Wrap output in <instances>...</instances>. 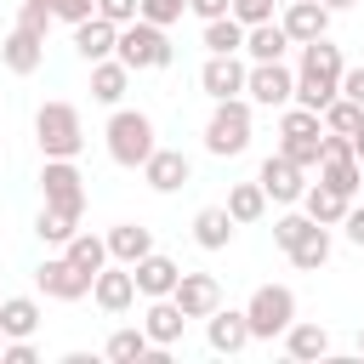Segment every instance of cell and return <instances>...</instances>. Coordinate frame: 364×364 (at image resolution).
I'll list each match as a JSON object with an SVG mask.
<instances>
[{"label": "cell", "instance_id": "47", "mask_svg": "<svg viewBox=\"0 0 364 364\" xmlns=\"http://www.w3.org/2000/svg\"><path fill=\"white\" fill-rule=\"evenodd\" d=\"M0 353H6V330H0Z\"/></svg>", "mask_w": 364, "mask_h": 364}, {"label": "cell", "instance_id": "37", "mask_svg": "<svg viewBox=\"0 0 364 364\" xmlns=\"http://www.w3.org/2000/svg\"><path fill=\"white\" fill-rule=\"evenodd\" d=\"M182 11H188V0H142V17H148V23H159V28L182 23Z\"/></svg>", "mask_w": 364, "mask_h": 364}, {"label": "cell", "instance_id": "18", "mask_svg": "<svg viewBox=\"0 0 364 364\" xmlns=\"http://www.w3.org/2000/svg\"><path fill=\"white\" fill-rule=\"evenodd\" d=\"M142 330L154 336V347H176L182 330H188V313L176 307V296H154L148 313H142Z\"/></svg>", "mask_w": 364, "mask_h": 364}, {"label": "cell", "instance_id": "25", "mask_svg": "<svg viewBox=\"0 0 364 364\" xmlns=\"http://www.w3.org/2000/svg\"><path fill=\"white\" fill-rule=\"evenodd\" d=\"M63 256H68L80 273H91V279H97V273L114 262V256H108V233H85V228H80V233L63 245Z\"/></svg>", "mask_w": 364, "mask_h": 364}, {"label": "cell", "instance_id": "33", "mask_svg": "<svg viewBox=\"0 0 364 364\" xmlns=\"http://www.w3.org/2000/svg\"><path fill=\"white\" fill-rule=\"evenodd\" d=\"M34 233H40V245H68V239L80 233V216H74V210H57V205H40Z\"/></svg>", "mask_w": 364, "mask_h": 364}, {"label": "cell", "instance_id": "31", "mask_svg": "<svg viewBox=\"0 0 364 364\" xmlns=\"http://www.w3.org/2000/svg\"><path fill=\"white\" fill-rule=\"evenodd\" d=\"M114 364H136V358H148L154 353V336L142 330V324H125V330H114L108 336V347H102Z\"/></svg>", "mask_w": 364, "mask_h": 364}, {"label": "cell", "instance_id": "3", "mask_svg": "<svg viewBox=\"0 0 364 364\" xmlns=\"http://www.w3.org/2000/svg\"><path fill=\"white\" fill-rule=\"evenodd\" d=\"M102 136H108V159H114V165H125V171H142V165H148V154L159 148V142H154V119H148L142 108H119V114L108 119V131H102Z\"/></svg>", "mask_w": 364, "mask_h": 364}, {"label": "cell", "instance_id": "16", "mask_svg": "<svg viewBox=\"0 0 364 364\" xmlns=\"http://www.w3.org/2000/svg\"><path fill=\"white\" fill-rule=\"evenodd\" d=\"M171 296H176V307H182L188 318H210V313L222 307V284H216L210 273H182Z\"/></svg>", "mask_w": 364, "mask_h": 364}, {"label": "cell", "instance_id": "45", "mask_svg": "<svg viewBox=\"0 0 364 364\" xmlns=\"http://www.w3.org/2000/svg\"><path fill=\"white\" fill-rule=\"evenodd\" d=\"M353 154H358V165H364V125L353 131Z\"/></svg>", "mask_w": 364, "mask_h": 364}, {"label": "cell", "instance_id": "21", "mask_svg": "<svg viewBox=\"0 0 364 364\" xmlns=\"http://www.w3.org/2000/svg\"><path fill=\"white\" fill-rule=\"evenodd\" d=\"M131 273H136V296H148V301H154V296H171L176 279H182V267H176L171 256H159V250H148Z\"/></svg>", "mask_w": 364, "mask_h": 364}, {"label": "cell", "instance_id": "38", "mask_svg": "<svg viewBox=\"0 0 364 364\" xmlns=\"http://www.w3.org/2000/svg\"><path fill=\"white\" fill-rule=\"evenodd\" d=\"M97 17H108V23H136L142 17V0H97Z\"/></svg>", "mask_w": 364, "mask_h": 364}, {"label": "cell", "instance_id": "32", "mask_svg": "<svg viewBox=\"0 0 364 364\" xmlns=\"http://www.w3.org/2000/svg\"><path fill=\"white\" fill-rule=\"evenodd\" d=\"M205 51L210 57H228V51H245V23L228 11V17H210L205 23Z\"/></svg>", "mask_w": 364, "mask_h": 364}, {"label": "cell", "instance_id": "8", "mask_svg": "<svg viewBox=\"0 0 364 364\" xmlns=\"http://www.w3.org/2000/svg\"><path fill=\"white\" fill-rule=\"evenodd\" d=\"M245 97H250L256 108H290V102H296V74H290L284 63H250Z\"/></svg>", "mask_w": 364, "mask_h": 364}, {"label": "cell", "instance_id": "28", "mask_svg": "<svg viewBox=\"0 0 364 364\" xmlns=\"http://www.w3.org/2000/svg\"><path fill=\"white\" fill-rule=\"evenodd\" d=\"M228 216L245 228V222H262L267 216V188L262 182H233L228 188Z\"/></svg>", "mask_w": 364, "mask_h": 364}, {"label": "cell", "instance_id": "39", "mask_svg": "<svg viewBox=\"0 0 364 364\" xmlns=\"http://www.w3.org/2000/svg\"><path fill=\"white\" fill-rule=\"evenodd\" d=\"M0 364H40V353H34V341H28V336H11V341H6V353H0Z\"/></svg>", "mask_w": 364, "mask_h": 364}, {"label": "cell", "instance_id": "15", "mask_svg": "<svg viewBox=\"0 0 364 364\" xmlns=\"http://www.w3.org/2000/svg\"><path fill=\"white\" fill-rule=\"evenodd\" d=\"M330 17H336V11H330L324 0H284V17H279V23H284V34H290L296 46H307V40L330 34Z\"/></svg>", "mask_w": 364, "mask_h": 364}, {"label": "cell", "instance_id": "29", "mask_svg": "<svg viewBox=\"0 0 364 364\" xmlns=\"http://www.w3.org/2000/svg\"><path fill=\"white\" fill-rule=\"evenodd\" d=\"M284 256H290V262H296L301 273L324 267V262H330V228H324V222H313V228H307V233H301V239H296V245H290Z\"/></svg>", "mask_w": 364, "mask_h": 364}, {"label": "cell", "instance_id": "11", "mask_svg": "<svg viewBox=\"0 0 364 364\" xmlns=\"http://www.w3.org/2000/svg\"><path fill=\"white\" fill-rule=\"evenodd\" d=\"M34 279H40V290H46L51 301H80V296H91V284H97V279H91V273H80L68 256H46Z\"/></svg>", "mask_w": 364, "mask_h": 364}, {"label": "cell", "instance_id": "2", "mask_svg": "<svg viewBox=\"0 0 364 364\" xmlns=\"http://www.w3.org/2000/svg\"><path fill=\"white\" fill-rule=\"evenodd\" d=\"M34 142L46 159H74L85 148V125H80V108L74 102H40L34 114Z\"/></svg>", "mask_w": 364, "mask_h": 364}, {"label": "cell", "instance_id": "24", "mask_svg": "<svg viewBox=\"0 0 364 364\" xmlns=\"http://www.w3.org/2000/svg\"><path fill=\"white\" fill-rule=\"evenodd\" d=\"M148 250H154V233H148L142 222H119V228H108V256H114V262L136 267Z\"/></svg>", "mask_w": 364, "mask_h": 364}, {"label": "cell", "instance_id": "20", "mask_svg": "<svg viewBox=\"0 0 364 364\" xmlns=\"http://www.w3.org/2000/svg\"><path fill=\"white\" fill-rule=\"evenodd\" d=\"M290 46H296V40H290V34H284V23H273V17L245 28V57H250V63H284V51H290Z\"/></svg>", "mask_w": 364, "mask_h": 364}, {"label": "cell", "instance_id": "36", "mask_svg": "<svg viewBox=\"0 0 364 364\" xmlns=\"http://www.w3.org/2000/svg\"><path fill=\"white\" fill-rule=\"evenodd\" d=\"M17 23H23V28H34V34H51L57 11H51V0H23V6H17Z\"/></svg>", "mask_w": 364, "mask_h": 364}, {"label": "cell", "instance_id": "5", "mask_svg": "<svg viewBox=\"0 0 364 364\" xmlns=\"http://www.w3.org/2000/svg\"><path fill=\"white\" fill-rule=\"evenodd\" d=\"M114 57H119L131 74H142V68H165V63H171V34H165L159 23H148V17H136V23L119 28Z\"/></svg>", "mask_w": 364, "mask_h": 364}, {"label": "cell", "instance_id": "40", "mask_svg": "<svg viewBox=\"0 0 364 364\" xmlns=\"http://www.w3.org/2000/svg\"><path fill=\"white\" fill-rule=\"evenodd\" d=\"M233 17L250 28V23H267L273 17V0H233Z\"/></svg>", "mask_w": 364, "mask_h": 364}, {"label": "cell", "instance_id": "42", "mask_svg": "<svg viewBox=\"0 0 364 364\" xmlns=\"http://www.w3.org/2000/svg\"><path fill=\"white\" fill-rule=\"evenodd\" d=\"M188 11H193L199 23H210V17H228V11H233V0H188Z\"/></svg>", "mask_w": 364, "mask_h": 364}, {"label": "cell", "instance_id": "17", "mask_svg": "<svg viewBox=\"0 0 364 364\" xmlns=\"http://www.w3.org/2000/svg\"><path fill=\"white\" fill-rule=\"evenodd\" d=\"M0 63L11 68V74H34L40 63H46V34H34V28H11L6 40H0Z\"/></svg>", "mask_w": 364, "mask_h": 364}, {"label": "cell", "instance_id": "30", "mask_svg": "<svg viewBox=\"0 0 364 364\" xmlns=\"http://www.w3.org/2000/svg\"><path fill=\"white\" fill-rule=\"evenodd\" d=\"M0 330H6V341L11 336H34L40 330V301L34 296H6L0 301Z\"/></svg>", "mask_w": 364, "mask_h": 364}, {"label": "cell", "instance_id": "27", "mask_svg": "<svg viewBox=\"0 0 364 364\" xmlns=\"http://www.w3.org/2000/svg\"><path fill=\"white\" fill-rule=\"evenodd\" d=\"M284 353H290V358H301V364H313V358H324V353H330V330H324V324L296 318V324L284 330Z\"/></svg>", "mask_w": 364, "mask_h": 364}, {"label": "cell", "instance_id": "12", "mask_svg": "<svg viewBox=\"0 0 364 364\" xmlns=\"http://www.w3.org/2000/svg\"><path fill=\"white\" fill-rule=\"evenodd\" d=\"M142 182H148L154 193H176V188H188V182H193V165H188V154H182V148H154V154H148V165H142Z\"/></svg>", "mask_w": 364, "mask_h": 364}, {"label": "cell", "instance_id": "23", "mask_svg": "<svg viewBox=\"0 0 364 364\" xmlns=\"http://www.w3.org/2000/svg\"><path fill=\"white\" fill-rule=\"evenodd\" d=\"M233 216H228V205H205L199 216H193V245L199 250H228V239H233Z\"/></svg>", "mask_w": 364, "mask_h": 364}, {"label": "cell", "instance_id": "7", "mask_svg": "<svg viewBox=\"0 0 364 364\" xmlns=\"http://www.w3.org/2000/svg\"><path fill=\"white\" fill-rule=\"evenodd\" d=\"M40 193H46V205L85 216V176H80L74 159H46L40 165Z\"/></svg>", "mask_w": 364, "mask_h": 364}, {"label": "cell", "instance_id": "34", "mask_svg": "<svg viewBox=\"0 0 364 364\" xmlns=\"http://www.w3.org/2000/svg\"><path fill=\"white\" fill-rule=\"evenodd\" d=\"M364 125V108L353 102V97H336L330 108H324V131H341V136H353Z\"/></svg>", "mask_w": 364, "mask_h": 364}, {"label": "cell", "instance_id": "4", "mask_svg": "<svg viewBox=\"0 0 364 364\" xmlns=\"http://www.w3.org/2000/svg\"><path fill=\"white\" fill-rule=\"evenodd\" d=\"M245 148H250V97H228V102H216L210 119H205V154L233 159V154H245Z\"/></svg>", "mask_w": 364, "mask_h": 364}, {"label": "cell", "instance_id": "14", "mask_svg": "<svg viewBox=\"0 0 364 364\" xmlns=\"http://www.w3.org/2000/svg\"><path fill=\"white\" fill-rule=\"evenodd\" d=\"M205 341H210V353H245V347L256 341L245 307H216V313L205 318Z\"/></svg>", "mask_w": 364, "mask_h": 364}, {"label": "cell", "instance_id": "1", "mask_svg": "<svg viewBox=\"0 0 364 364\" xmlns=\"http://www.w3.org/2000/svg\"><path fill=\"white\" fill-rule=\"evenodd\" d=\"M341 74H347L341 46H330V34L307 40V46H301V63H296V102L324 114V108L341 97Z\"/></svg>", "mask_w": 364, "mask_h": 364}, {"label": "cell", "instance_id": "44", "mask_svg": "<svg viewBox=\"0 0 364 364\" xmlns=\"http://www.w3.org/2000/svg\"><path fill=\"white\" fill-rule=\"evenodd\" d=\"M341 228H347V245H358V250H364V205H353Z\"/></svg>", "mask_w": 364, "mask_h": 364}, {"label": "cell", "instance_id": "46", "mask_svg": "<svg viewBox=\"0 0 364 364\" xmlns=\"http://www.w3.org/2000/svg\"><path fill=\"white\" fill-rule=\"evenodd\" d=\"M324 6H330V11H347V6H358V0H324Z\"/></svg>", "mask_w": 364, "mask_h": 364}, {"label": "cell", "instance_id": "43", "mask_svg": "<svg viewBox=\"0 0 364 364\" xmlns=\"http://www.w3.org/2000/svg\"><path fill=\"white\" fill-rule=\"evenodd\" d=\"M341 97H353V102H358V108H364V63H358V68H347V74H341Z\"/></svg>", "mask_w": 364, "mask_h": 364}, {"label": "cell", "instance_id": "13", "mask_svg": "<svg viewBox=\"0 0 364 364\" xmlns=\"http://www.w3.org/2000/svg\"><path fill=\"white\" fill-rule=\"evenodd\" d=\"M91 301H97L102 313H114V318L131 313V307H136V273H131L125 262H119V267H102L97 284H91Z\"/></svg>", "mask_w": 364, "mask_h": 364}, {"label": "cell", "instance_id": "41", "mask_svg": "<svg viewBox=\"0 0 364 364\" xmlns=\"http://www.w3.org/2000/svg\"><path fill=\"white\" fill-rule=\"evenodd\" d=\"M51 11L63 23H85V17H97V0H51Z\"/></svg>", "mask_w": 364, "mask_h": 364}, {"label": "cell", "instance_id": "26", "mask_svg": "<svg viewBox=\"0 0 364 364\" xmlns=\"http://www.w3.org/2000/svg\"><path fill=\"white\" fill-rule=\"evenodd\" d=\"M125 85H131V68H125L119 57H102V63H91V97H97V102H108V108H119V97H125Z\"/></svg>", "mask_w": 364, "mask_h": 364}, {"label": "cell", "instance_id": "10", "mask_svg": "<svg viewBox=\"0 0 364 364\" xmlns=\"http://www.w3.org/2000/svg\"><path fill=\"white\" fill-rule=\"evenodd\" d=\"M256 182L267 188V199H273V205H301V193H307V171H301L296 159H284V154H267Z\"/></svg>", "mask_w": 364, "mask_h": 364}, {"label": "cell", "instance_id": "6", "mask_svg": "<svg viewBox=\"0 0 364 364\" xmlns=\"http://www.w3.org/2000/svg\"><path fill=\"white\" fill-rule=\"evenodd\" d=\"M245 318H250V336L256 341H273L296 324V290L290 284H256V296L245 301Z\"/></svg>", "mask_w": 364, "mask_h": 364}, {"label": "cell", "instance_id": "48", "mask_svg": "<svg viewBox=\"0 0 364 364\" xmlns=\"http://www.w3.org/2000/svg\"><path fill=\"white\" fill-rule=\"evenodd\" d=\"M358 353H364V330H358Z\"/></svg>", "mask_w": 364, "mask_h": 364}, {"label": "cell", "instance_id": "19", "mask_svg": "<svg viewBox=\"0 0 364 364\" xmlns=\"http://www.w3.org/2000/svg\"><path fill=\"white\" fill-rule=\"evenodd\" d=\"M114 46H119V23H108V17H85V23H74V51H80L85 63L114 57Z\"/></svg>", "mask_w": 364, "mask_h": 364}, {"label": "cell", "instance_id": "9", "mask_svg": "<svg viewBox=\"0 0 364 364\" xmlns=\"http://www.w3.org/2000/svg\"><path fill=\"white\" fill-rule=\"evenodd\" d=\"M245 74H250V63H239V51H228V57H205V68H199V91H205L210 102L245 97Z\"/></svg>", "mask_w": 364, "mask_h": 364}, {"label": "cell", "instance_id": "35", "mask_svg": "<svg viewBox=\"0 0 364 364\" xmlns=\"http://www.w3.org/2000/svg\"><path fill=\"white\" fill-rule=\"evenodd\" d=\"M307 228H313V216H307V210H290V216H279V222H273V245H279V250H290Z\"/></svg>", "mask_w": 364, "mask_h": 364}, {"label": "cell", "instance_id": "22", "mask_svg": "<svg viewBox=\"0 0 364 364\" xmlns=\"http://www.w3.org/2000/svg\"><path fill=\"white\" fill-rule=\"evenodd\" d=\"M301 210H307L313 222H324V228H336V222H347V210H353V199H347V193H336L330 182H307V193H301Z\"/></svg>", "mask_w": 364, "mask_h": 364}]
</instances>
